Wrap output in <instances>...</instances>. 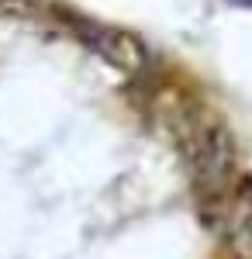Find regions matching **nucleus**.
<instances>
[{"label":"nucleus","instance_id":"obj_1","mask_svg":"<svg viewBox=\"0 0 252 259\" xmlns=\"http://www.w3.org/2000/svg\"><path fill=\"white\" fill-rule=\"evenodd\" d=\"M232 135L221 124H207L204 132H197V145H194V177H197V190L207 200L225 197L228 194V180H232Z\"/></svg>","mask_w":252,"mask_h":259},{"label":"nucleus","instance_id":"obj_2","mask_svg":"<svg viewBox=\"0 0 252 259\" xmlns=\"http://www.w3.org/2000/svg\"><path fill=\"white\" fill-rule=\"evenodd\" d=\"M228 245L235 259H252V180H242L228 200Z\"/></svg>","mask_w":252,"mask_h":259},{"label":"nucleus","instance_id":"obj_3","mask_svg":"<svg viewBox=\"0 0 252 259\" xmlns=\"http://www.w3.org/2000/svg\"><path fill=\"white\" fill-rule=\"evenodd\" d=\"M232 4H245V7H252V0H232Z\"/></svg>","mask_w":252,"mask_h":259}]
</instances>
